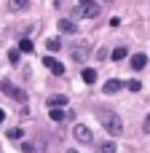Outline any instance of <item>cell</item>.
Segmentation results:
<instances>
[{
    "label": "cell",
    "instance_id": "13",
    "mask_svg": "<svg viewBox=\"0 0 150 153\" xmlns=\"http://www.w3.org/2000/svg\"><path fill=\"white\" fill-rule=\"evenodd\" d=\"M81 78H83V81H86V83H94V81H97V70H91V67H86V70H83V75H81Z\"/></svg>",
    "mask_w": 150,
    "mask_h": 153
},
{
    "label": "cell",
    "instance_id": "5",
    "mask_svg": "<svg viewBox=\"0 0 150 153\" xmlns=\"http://www.w3.org/2000/svg\"><path fill=\"white\" fill-rule=\"evenodd\" d=\"M97 13H99V5L97 3H86V5L78 8V16H86V19H94Z\"/></svg>",
    "mask_w": 150,
    "mask_h": 153
},
{
    "label": "cell",
    "instance_id": "23",
    "mask_svg": "<svg viewBox=\"0 0 150 153\" xmlns=\"http://www.w3.org/2000/svg\"><path fill=\"white\" fill-rule=\"evenodd\" d=\"M3 118H5V113H3V110H0V121H3Z\"/></svg>",
    "mask_w": 150,
    "mask_h": 153
},
{
    "label": "cell",
    "instance_id": "11",
    "mask_svg": "<svg viewBox=\"0 0 150 153\" xmlns=\"http://www.w3.org/2000/svg\"><path fill=\"white\" fill-rule=\"evenodd\" d=\"M59 30H62V32H75V30H78V24H75V22H70V19H62V22H59Z\"/></svg>",
    "mask_w": 150,
    "mask_h": 153
},
{
    "label": "cell",
    "instance_id": "9",
    "mask_svg": "<svg viewBox=\"0 0 150 153\" xmlns=\"http://www.w3.org/2000/svg\"><path fill=\"white\" fill-rule=\"evenodd\" d=\"M121 86H123L121 81H115V78H110V81H107V83L102 86V91H105V94H115V91H118Z\"/></svg>",
    "mask_w": 150,
    "mask_h": 153
},
{
    "label": "cell",
    "instance_id": "24",
    "mask_svg": "<svg viewBox=\"0 0 150 153\" xmlns=\"http://www.w3.org/2000/svg\"><path fill=\"white\" fill-rule=\"evenodd\" d=\"M67 153H78V151H67Z\"/></svg>",
    "mask_w": 150,
    "mask_h": 153
},
{
    "label": "cell",
    "instance_id": "4",
    "mask_svg": "<svg viewBox=\"0 0 150 153\" xmlns=\"http://www.w3.org/2000/svg\"><path fill=\"white\" fill-rule=\"evenodd\" d=\"M72 134H75L78 143H91V140H94V134H91V129H89L86 124H78V126L72 129Z\"/></svg>",
    "mask_w": 150,
    "mask_h": 153
},
{
    "label": "cell",
    "instance_id": "2",
    "mask_svg": "<svg viewBox=\"0 0 150 153\" xmlns=\"http://www.w3.org/2000/svg\"><path fill=\"white\" fill-rule=\"evenodd\" d=\"M89 54H91V46H89L86 40H81V43H75V46L70 48V56H72L78 65H83V62L89 59Z\"/></svg>",
    "mask_w": 150,
    "mask_h": 153
},
{
    "label": "cell",
    "instance_id": "15",
    "mask_svg": "<svg viewBox=\"0 0 150 153\" xmlns=\"http://www.w3.org/2000/svg\"><path fill=\"white\" fill-rule=\"evenodd\" d=\"M46 46H48V51H59L62 48V40L59 38H51V40H46Z\"/></svg>",
    "mask_w": 150,
    "mask_h": 153
},
{
    "label": "cell",
    "instance_id": "8",
    "mask_svg": "<svg viewBox=\"0 0 150 153\" xmlns=\"http://www.w3.org/2000/svg\"><path fill=\"white\" fill-rule=\"evenodd\" d=\"M30 8V0H8V11L19 13V11H27Z\"/></svg>",
    "mask_w": 150,
    "mask_h": 153
},
{
    "label": "cell",
    "instance_id": "21",
    "mask_svg": "<svg viewBox=\"0 0 150 153\" xmlns=\"http://www.w3.org/2000/svg\"><path fill=\"white\" fill-rule=\"evenodd\" d=\"M102 153H115V148H113L110 143H105V145H102Z\"/></svg>",
    "mask_w": 150,
    "mask_h": 153
},
{
    "label": "cell",
    "instance_id": "6",
    "mask_svg": "<svg viewBox=\"0 0 150 153\" xmlns=\"http://www.w3.org/2000/svg\"><path fill=\"white\" fill-rule=\"evenodd\" d=\"M43 65H46L54 75H62V73H64V65H62V62H56L54 56H46V59H43Z\"/></svg>",
    "mask_w": 150,
    "mask_h": 153
},
{
    "label": "cell",
    "instance_id": "7",
    "mask_svg": "<svg viewBox=\"0 0 150 153\" xmlns=\"http://www.w3.org/2000/svg\"><path fill=\"white\" fill-rule=\"evenodd\" d=\"M145 65H148V56H145V54H134V56L129 59V67H132V70H142Z\"/></svg>",
    "mask_w": 150,
    "mask_h": 153
},
{
    "label": "cell",
    "instance_id": "17",
    "mask_svg": "<svg viewBox=\"0 0 150 153\" xmlns=\"http://www.w3.org/2000/svg\"><path fill=\"white\" fill-rule=\"evenodd\" d=\"M126 89H129V91H140V89H142V83H140V81H129V83H126Z\"/></svg>",
    "mask_w": 150,
    "mask_h": 153
},
{
    "label": "cell",
    "instance_id": "20",
    "mask_svg": "<svg viewBox=\"0 0 150 153\" xmlns=\"http://www.w3.org/2000/svg\"><path fill=\"white\" fill-rule=\"evenodd\" d=\"M142 132H145V134H150V113L145 116V124H142Z\"/></svg>",
    "mask_w": 150,
    "mask_h": 153
},
{
    "label": "cell",
    "instance_id": "16",
    "mask_svg": "<svg viewBox=\"0 0 150 153\" xmlns=\"http://www.w3.org/2000/svg\"><path fill=\"white\" fill-rule=\"evenodd\" d=\"M19 51H24V54H30V51H32V40H27V38H24V40L19 43Z\"/></svg>",
    "mask_w": 150,
    "mask_h": 153
},
{
    "label": "cell",
    "instance_id": "18",
    "mask_svg": "<svg viewBox=\"0 0 150 153\" xmlns=\"http://www.w3.org/2000/svg\"><path fill=\"white\" fill-rule=\"evenodd\" d=\"M8 62H13V65H16V62H19V48H13V51H11V54H8Z\"/></svg>",
    "mask_w": 150,
    "mask_h": 153
},
{
    "label": "cell",
    "instance_id": "3",
    "mask_svg": "<svg viewBox=\"0 0 150 153\" xmlns=\"http://www.w3.org/2000/svg\"><path fill=\"white\" fill-rule=\"evenodd\" d=\"M0 89H3V91H5L8 97H13V100H19V102H24V100H27V94H24L21 89H16L13 83H8V81H3V83H0Z\"/></svg>",
    "mask_w": 150,
    "mask_h": 153
},
{
    "label": "cell",
    "instance_id": "14",
    "mask_svg": "<svg viewBox=\"0 0 150 153\" xmlns=\"http://www.w3.org/2000/svg\"><path fill=\"white\" fill-rule=\"evenodd\" d=\"M48 116H51V121H62V118H64V110H62V108H51Z\"/></svg>",
    "mask_w": 150,
    "mask_h": 153
},
{
    "label": "cell",
    "instance_id": "1",
    "mask_svg": "<svg viewBox=\"0 0 150 153\" xmlns=\"http://www.w3.org/2000/svg\"><path fill=\"white\" fill-rule=\"evenodd\" d=\"M97 118H99V124L107 129V134H121L123 132V121H121V116L115 113V110H110V108H99L97 110Z\"/></svg>",
    "mask_w": 150,
    "mask_h": 153
},
{
    "label": "cell",
    "instance_id": "19",
    "mask_svg": "<svg viewBox=\"0 0 150 153\" xmlns=\"http://www.w3.org/2000/svg\"><path fill=\"white\" fill-rule=\"evenodd\" d=\"M8 137H11V140H19V137H21V129H8Z\"/></svg>",
    "mask_w": 150,
    "mask_h": 153
},
{
    "label": "cell",
    "instance_id": "22",
    "mask_svg": "<svg viewBox=\"0 0 150 153\" xmlns=\"http://www.w3.org/2000/svg\"><path fill=\"white\" fill-rule=\"evenodd\" d=\"M86 3H94V0H78V5H86Z\"/></svg>",
    "mask_w": 150,
    "mask_h": 153
},
{
    "label": "cell",
    "instance_id": "10",
    "mask_svg": "<svg viewBox=\"0 0 150 153\" xmlns=\"http://www.w3.org/2000/svg\"><path fill=\"white\" fill-rule=\"evenodd\" d=\"M62 105H67V97H64V94H54V97H48V108H62Z\"/></svg>",
    "mask_w": 150,
    "mask_h": 153
},
{
    "label": "cell",
    "instance_id": "12",
    "mask_svg": "<svg viewBox=\"0 0 150 153\" xmlns=\"http://www.w3.org/2000/svg\"><path fill=\"white\" fill-rule=\"evenodd\" d=\"M126 56H129V51H126V46H118V48L113 51V59H115V62H121V59H126Z\"/></svg>",
    "mask_w": 150,
    "mask_h": 153
}]
</instances>
